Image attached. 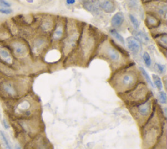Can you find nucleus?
<instances>
[{
	"mask_svg": "<svg viewBox=\"0 0 167 149\" xmlns=\"http://www.w3.org/2000/svg\"><path fill=\"white\" fill-rule=\"evenodd\" d=\"M152 103L151 98H150L144 102L132 107L131 112L137 121L141 120L140 123H143V120L146 121V120L149 119L152 111Z\"/></svg>",
	"mask_w": 167,
	"mask_h": 149,
	"instance_id": "6",
	"label": "nucleus"
},
{
	"mask_svg": "<svg viewBox=\"0 0 167 149\" xmlns=\"http://www.w3.org/2000/svg\"><path fill=\"white\" fill-rule=\"evenodd\" d=\"M125 22V17L123 13L118 12L113 16L111 19V25L112 27L116 29L123 25Z\"/></svg>",
	"mask_w": 167,
	"mask_h": 149,
	"instance_id": "17",
	"label": "nucleus"
},
{
	"mask_svg": "<svg viewBox=\"0 0 167 149\" xmlns=\"http://www.w3.org/2000/svg\"><path fill=\"white\" fill-rule=\"evenodd\" d=\"M140 72L141 73L142 75L144 77V79L146 80V81L151 86V87L154 88V83H153L152 81H151V78H150L149 75H148V73H147V72L145 70V69L143 68L142 67H140Z\"/></svg>",
	"mask_w": 167,
	"mask_h": 149,
	"instance_id": "24",
	"label": "nucleus"
},
{
	"mask_svg": "<svg viewBox=\"0 0 167 149\" xmlns=\"http://www.w3.org/2000/svg\"><path fill=\"white\" fill-rule=\"evenodd\" d=\"M0 137H1L3 143L7 149H13L9 137H7V134L3 131H0Z\"/></svg>",
	"mask_w": 167,
	"mask_h": 149,
	"instance_id": "23",
	"label": "nucleus"
},
{
	"mask_svg": "<svg viewBox=\"0 0 167 149\" xmlns=\"http://www.w3.org/2000/svg\"><path fill=\"white\" fill-rule=\"evenodd\" d=\"M84 8L88 11L97 13L101 10L99 7V0H82Z\"/></svg>",
	"mask_w": 167,
	"mask_h": 149,
	"instance_id": "16",
	"label": "nucleus"
},
{
	"mask_svg": "<svg viewBox=\"0 0 167 149\" xmlns=\"http://www.w3.org/2000/svg\"><path fill=\"white\" fill-rule=\"evenodd\" d=\"M145 24L149 29H154L160 27L162 25L163 22L161 20L157 17V16L149 13H147L146 15Z\"/></svg>",
	"mask_w": 167,
	"mask_h": 149,
	"instance_id": "14",
	"label": "nucleus"
},
{
	"mask_svg": "<svg viewBox=\"0 0 167 149\" xmlns=\"http://www.w3.org/2000/svg\"><path fill=\"white\" fill-rule=\"evenodd\" d=\"M1 87L3 92L9 98H15L18 96L17 86L11 81H5L3 82Z\"/></svg>",
	"mask_w": 167,
	"mask_h": 149,
	"instance_id": "11",
	"label": "nucleus"
},
{
	"mask_svg": "<svg viewBox=\"0 0 167 149\" xmlns=\"http://www.w3.org/2000/svg\"><path fill=\"white\" fill-rule=\"evenodd\" d=\"M51 43L50 39L47 35L38 36L33 42V51L37 54L46 51Z\"/></svg>",
	"mask_w": 167,
	"mask_h": 149,
	"instance_id": "9",
	"label": "nucleus"
},
{
	"mask_svg": "<svg viewBox=\"0 0 167 149\" xmlns=\"http://www.w3.org/2000/svg\"><path fill=\"white\" fill-rule=\"evenodd\" d=\"M12 48L14 54L18 58H24L28 54L27 46L21 41H15L13 43Z\"/></svg>",
	"mask_w": 167,
	"mask_h": 149,
	"instance_id": "13",
	"label": "nucleus"
},
{
	"mask_svg": "<svg viewBox=\"0 0 167 149\" xmlns=\"http://www.w3.org/2000/svg\"><path fill=\"white\" fill-rule=\"evenodd\" d=\"M104 36H102L101 31L92 25L83 24L77 47L72 55H77L83 64L88 62L91 57L96 54Z\"/></svg>",
	"mask_w": 167,
	"mask_h": 149,
	"instance_id": "1",
	"label": "nucleus"
},
{
	"mask_svg": "<svg viewBox=\"0 0 167 149\" xmlns=\"http://www.w3.org/2000/svg\"><path fill=\"white\" fill-rule=\"evenodd\" d=\"M67 27V19L64 17H57L54 29L50 37L51 43L59 45L64 37Z\"/></svg>",
	"mask_w": 167,
	"mask_h": 149,
	"instance_id": "7",
	"label": "nucleus"
},
{
	"mask_svg": "<svg viewBox=\"0 0 167 149\" xmlns=\"http://www.w3.org/2000/svg\"><path fill=\"white\" fill-rule=\"evenodd\" d=\"M0 60L7 64H12L13 61L11 53L4 47L0 46Z\"/></svg>",
	"mask_w": 167,
	"mask_h": 149,
	"instance_id": "19",
	"label": "nucleus"
},
{
	"mask_svg": "<svg viewBox=\"0 0 167 149\" xmlns=\"http://www.w3.org/2000/svg\"><path fill=\"white\" fill-rule=\"evenodd\" d=\"M153 1H163V0H146V2H153ZM164 1H166V0H164Z\"/></svg>",
	"mask_w": 167,
	"mask_h": 149,
	"instance_id": "35",
	"label": "nucleus"
},
{
	"mask_svg": "<svg viewBox=\"0 0 167 149\" xmlns=\"http://www.w3.org/2000/svg\"><path fill=\"white\" fill-rule=\"evenodd\" d=\"M0 13L3 14H10L13 13V11L9 8H2L0 9Z\"/></svg>",
	"mask_w": 167,
	"mask_h": 149,
	"instance_id": "30",
	"label": "nucleus"
},
{
	"mask_svg": "<svg viewBox=\"0 0 167 149\" xmlns=\"http://www.w3.org/2000/svg\"><path fill=\"white\" fill-rule=\"evenodd\" d=\"M136 39L140 41V43H142L144 44H148L149 42V38L142 31H140L136 34Z\"/></svg>",
	"mask_w": 167,
	"mask_h": 149,
	"instance_id": "21",
	"label": "nucleus"
},
{
	"mask_svg": "<svg viewBox=\"0 0 167 149\" xmlns=\"http://www.w3.org/2000/svg\"><path fill=\"white\" fill-rule=\"evenodd\" d=\"M127 48L132 53L138 54L141 49V43L137 39L134 37H129L126 39Z\"/></svg>",
	"mask_w": 167,
	"mask_h": 149,
	"instance_id": "15",
	"label": "nucleus"
},
{
	"mask_svg": "<svg viewBox=\"0 0 167 149\" xmlns=\"http://www.w3.org/2000/svg\"><path fill=\"white\" fill-rule=\"evenodd\" d=\"M55 23L56 19L53 18V17H51V16H46V17H44V19H43V20L41 21L40 26L41 31L45 35L52 33L53 29L54 28Z\"/></svg>",
	"mask_w": 167,
	"mask_h": 149,
	"instance_id": "12",
	"label": "nucleus"
},
{
	"mask_svg": "<svg viewBox=\"0 0 167 149\" xmlns=\"http://www.w3.org/2000/svg\"><path fill=\"white\" fill-rule=\"evenodd\" d=\"M129 17L130 21L132 23V24H133L134 28L135 29H138L139 28V27H140V22L138 20L137 18L135 17L133 14H129Z\"/></svg>",
	"mask_w": 167,
	"mask_h": 149,
	"instance_id": "26",
	"label": "nucleus"
},
{
	"mask_svg": "<svg viewBox=\"0 0 167 149\" xmlns=\"http://www.w3.org/2000/svg\"><path fill=\"white\" fill-rule=\"evenodd\" d=\"M143 60H144V63H145L146 66L148 67H149L151 65V56L149 54L148 52H145L143 54Z\"/></svg>",
	"mask_w": 167,
	"mask_h": 149,
	"instance_id": "27",
	"label": "nucleus"
},
{
	"mask_svg": "<svg viewBox=\"0 0 167 149\" xmlns=\"http://www.w3.org/2000/svg\"><path fill=\"white\" fill-rule=\"evenodd\" d=\"M156 68L157 69V72L160 74H163L166 72V66L164 65H162L161 64H155Z\"/></svg>",
	"mask_w": 167,
	"mask_h": 149,
	"instance_id": "29",
	"label": "nucleus"
},
{
	"mask_svg": "<svg viewBox=\"0 0 167 149\" xmlns=\"http://www.w3.org/2000/svg\"><path fill=\"white\" fill-rule=\"evenodd\" d=\"M2 125L3 126V128L5 129V130H8L9 128H10V125H9V124L8 122V121H7L6 119H3L2 120Z\"/></svg>",
	"mask_w": 167,
	"mask_h": 149,
	"instance_id": "32",
	"label": "nucleus"
},
{
	"mask_svg": "<svg viewBox=\"0 0 167 149\" xmlns=\"http://www.w3.org/2000/svg\"><path fill=\"white\" fill-rule=\"evenodd\" d=\"M14 149H22V148H21V147H20L19 146L17 145L16 146H15V148H14Z\"/></svg>",
	"mask_w": 167,
	"mask_h": 149,
	"instance_id": "36",
	"label": "nucleus"
},
{
	"mask_svg": "<svg viewBox=\"0 0 167 149\" xmlns=\"http://www.w3.org/2000/svg\"><path fill=\"white\" fill-rule=\"evenodd\" d=\"M152 78H153V81H154V85H155L157 88L159 90H162L163 85V82L161 79V78L159 77L158 75L153 74L152 75Z\"/></svg>",
	"mask_w": 167,
	"mask_h": 149,
	"instance_id": "25",
	"label": "nucleus"
},
{
	"mask_svg": "<svg viewBox=\"0 0 167 149\" xmlns=\"http://www.w3.org/2000/svg\"><path fill=\"white\" fill-rule=\"evenodd\" d=\"M99 7L101 10L107 13H111L115 11V4L112 0H99Z\"/></svg>",
	"mask_w": 167,
	"mask_h": 149,
	"instance_id": "18",
	"label": "nucleus"
},
{
	"mask_svg": "<svg viewBox=\"0 0 167 149\" xmlns=\"http://www.w3.org/2000/svg\"><path fill=\"white\" fill-rule=\"evenodd\" d=\"M129 5L131 7H136L137 5V0H129Z\"/></svg>",
	"mask_w": 167,
	"mask_h": 149,
	"instance_id": "33",
	"label": "nucleus"
},
{
	"mask_svg": "<svg viewBox=\"0 0 167 149\" xmlns=\"http://www.w3.org/2000/svg\"><path fill=\"white\" fill-rule=\"evenodd\" d=\"M76 0H66V3L67 5H73L75 3Z\"/></svg>",
	"mask_w": 167,
	"mask_h": 149,
	"instance_id": "34",
	"label": "nucleus"
},
{
	"mask_svg": "<svg viewBox=\"0 0 167 149\" xmlns=\"http://www.w3.org/2000/svg\"><path fill=\"white\" fill-rule=\"evenodd\" d=\"M33 104L31 101L28 99H24L17 104L15 107L14 112L24 118L29 117L33 113Z\"/></svg>",
	"mask_w": 167,
	"mask_h": 149,
	"instance_id": "10",
	"label": "nucleus"
},
{
	"mask_svg": "<svg viewBox=\"0 0 167 149\" xmlns=\"http://www.w3.org/2000/svg\"><path fill=\"white\" fill-rule=\"evenodd\" d=\"M154 38L155 39L156 43H157L159 46L163 47L164 49H166L167 36L166 33L155 35L154 36Z\"/></svg>",
	"mask_w": 167,
	"mask_h": 149,
	"instance_id": "20",
	"label": "nucleus"
},
{
	"mask_svg": "<svg viewBox=\"0 0 167 149\" xmlns=\"http://www.w3.org/2000/svg\"><path fill=\"white\" fill-rule=\"evenodd\" d=\"M0 7H2V8H9L11 7V3L5 0H0Z\"/></svg>",
	"mask_w": 167,
	"mask_h": 149,
	"instance_id": "31",
	"label": "nucleus"
},
{
	"mask_svg": "<svg viewBox=\"0 0 167 149\" xmlns=\"http://www.w3.org/2000/svg\"><path fill=\"white\" fill-rule=\"evenodd\" d=\"M110 33L111 35L114 37L117 41H118L121 44L125 45V41L124 38L122 37V35H121L116 29H114V28L111 29L110 30Z\"/></svg>",
	"mask_w": 167,
	"mask_h": 149,
	"instance_id": "22",
	"label": "nucleus"
},
{
	"mask_svg": "<svg viewBox=\"0 0 167 149\" xmlns=\"http://www.w3.org/2000/svg\"><path fill=\"white\" fill-rule=\"evenodd\" d=\"M82 25L79 21L67 19V27L63 40L59 46L63 56H72L77 49L82 32Z\"/></svg>",
	"mask_w": 167,
	"mask_h": 149,
	"instance_id": "4",
	"label": "nucleus"
},
{
	"mask_svg": "<svg viewBox=\"0 0 167 149\" xmlns=\"http://www.w3.org/2000/svg\"><path fill=\"white\" fill-rule=\"evenodd\" d=\"M96 54L109 62L110 66L115 68V71L129 64L126 63L129 57L127 52L107 35H105L99 45Z\"/></svg>",
	"mask_w": 167,
	"mask_h": 149,
	"instance_id": "3",
	"label": "nucleus"
},
{
	"mask_svg": "<svg viewBox=\"0 0 167 149\" xmlns=\"http://www.w3.org/2000/svg\"><path fill=\"white\" fill-rule=\"evenodd\" d=\"M159 98L160 100L161 103L163 104H166V100H167V97H166V93L163 92V91H160L159 93Z\"/></svg>",
	"mask_w": 167,
	"mask_h": 149,
	"instance_id": "28",
	"label": "nucleus"
},
{
	"mask_svg": "<svg viewBox=\"0 0 167 149\" xmlns=\"http://www.w3.org/2000/svg\"><path fill=\"white\" fill-rule=\"evenodd\" d=\"M140 74L134 64H127L115 71L109 83L118 94L130 91L139 84Z\"/></svg>",
	"mask_w": 167,
	"mask_h": 149,
	"instance_id": "2",
	"label": "nucleus"
},
{
	"mask_svg": "<svg viewBox=\"0 0 167 149\" xmlns=\"http://www.w3.org/2000/svg\"><path fill=\"white\" fill-rule=\"evenodd\" d=\"M151 95L152 93H151L145 82H140L130 91L119 94V97L132 107L151 98Z\"/></svg>",
	"mask_w": 167,
	"mask_h": 149,
	"instance_id": "5",
	"label": "nucleus"
},
{
	"mask_svg": "<svg viewBox=\"0 0 167 149\" xmlns=\"http://www.w3.org/2000/svg\"><path fill=\"white\" fill-rule=\"evenodd\" d=\"M147 13L153 14L161 20L166 21L167 14V8L166 2L153 1L147 3Z\"/></svg>",
	"mask_w": 167,
	"mask_h": 149,
	"instance_id": "8",
	"label": "nucleus"
}]
</instances>
